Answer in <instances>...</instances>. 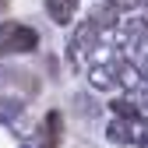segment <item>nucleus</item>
Returning a JSON list of instances; mask_svg holds the SVG:
<instances>
[{"mask_svg": "<svg viewBox=\"0 0 148 148\" xmlns=\"http://www.w3.org/2000/svg\"><path fill=\"white\" fill-rule=\"evenodd\" d=\"M99 42H102L99 25L92 21V18H88V21H81L78 32H74L71 42H67V60H71V67H74V71H85V67L92 64V57H95Z\"/></svg>", "mask_w": 148, "mask_h": 148, "instance_id": "obj_1", "label": "nucleus"}, {"mask_svg": "<svg viewBox=\"0 0 148 148\" xmlns=\"http://www.w3.org/2000/svg\"><path fill=\"white\" fill-rule=\"evenodd\" d=\"M39 46V32L21 25V21H4L0 25V57H11V53H32Z\"/></svg>", "mask_w": 148, "mask_h": 148, "instance_id": "obj_2", "label": "nucleus"}, {"mask_svg": "<svg viewBox=\"0 0 148 148\" xmlns=\"http://www.w3.org/2000/svg\"><path fill=\"white\" fill-rule=\"evenodd\" d=\"M145 131H148V123H145L141 116H134V120L113 116V120L106 123V138L113 141V145H138V141L145 138Z\"/></svg>", "mask_w": 148, "mask_h": 148, "instance_id": "obj_3", "label": "nucleus"}, {"mask_svg": "<svg viewBox=\"0 0 148 148\" xmlns=\"http://www.w3.org/2000/svg\"><path fill=\"white\" fill-rule=\"evenodd\" d=\"M60 138H64V116L49 109L39 123V148H60Z\"/></svg>", "mask_w": 148, "mask_h": 148, "instance_id": "obj_4", "label": "nucleus"}, {"mask_svg": "<svg viewBox=\"0 0 148 148\" xmlns=\"http://www.w3.org/2000/svg\"><path fill=\"white\" fill-rule=\"evenodd\" d=\"M46 14L57 25H71L74 14H78V0H46Z\"/></svg>", "mask_w": 148, "mask_h": 148, "instance_id": "obj_5", "label": "nucleus"}, {"mask_svg": "<svg viewBox=\"0 0 148 148\" xmlns=\"http://www.w3.org/2000/svg\"><path fill=\"white\" fill-rule=\"evenodd\" d=\"M21 113H25L21 99H11V95L0 99V123H18V120H21Z\"/></svg>", "mask_w": 148, "mask_h": 148, "instance_id": "obj_6", "label": "nucleus"}, {"mask_svg": "<svg viewBox=\"0 0 148 148\" xmlns=\"http://www.w3.org/2000/svg\"><path fill=\"white\" fill-rule=\"evenodd\" d=\"M109 109H113V116H123V120H134V116H138V106H134V99H131V95L113 99V102H109Z\"/></svg>", "mask_w": 148, "mask_h": 148, "instance_id": "obj_7", "label": "nucleus"}, {"mask_svg": "<svg viewBox=\"0 0 148 148\" xmlns=\"http://www.w3.org/2000/svg\"><path fill=\"white\" fill-rule=\"evenodd\" d=\"M7 4H11V0H0V11H4V7H7Z\"/></svg>", "mask_w": 148, "mask_h": 148, "instance_id": "obj_8", "label": "nucleus"}, {"mask_svg": "<svg viewBox=\"0 0 148 148\" xmlns=\"http://www.w3.org/2000/svg\"><path fill=\"white\" fill-rule=\"evenodd\" d=\"M21 148H28V145H21Z\"/></svg>", "mask_w": 148, "mask_h": 148, "instance_id": "obj_9", "label": "nucleus"}]
</instances>
